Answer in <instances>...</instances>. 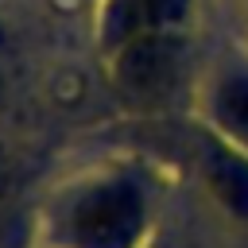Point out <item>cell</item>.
Masks as SVG:
<instances>
[{"mask_svg": "<svg viewBox=\"0 0 248 248\" xmlns=\"http://www.w3.org/2000/svg\"><path fill=\"white\" fill-rule=\"evenodd\" d=\"M217 120L232 136L248 140V74H229L217 85Z\"/></svg>", "mask_w": 248, "mask_h": 248, "instance_id": "obj_4", "label": "cell"}, {"mask_svg": "<svg viewBox=\"0 0 248 248\" xmlns=\"http://www.w3.org/2000/svg\"><path fill=\"white\" fill-rule=\"evenodd\" d=\"M213 186L221 190L225 205L248 209V163H240L232 151L217 147L213 151Z\"/></svg>", "mask_w": 248, "mask_h": 248, "instance_id": "obj_5", "label": "cell"}, {"mask_svg": "<svg viewBox=\"0 0 248 248\" xmlns=\"http://www.w3.org/2000/svg\"><path fill=\"white\" fill-rule=\"evenodd\" d=\"M194 0H105V35L108 43H128L140 35L182 31Z\"/></svg>", "mask_w": 248, "mask_h": 248, "instance_id": "obj_3", "label": "cell"}, {"mask_svg": "<svg viewBox=\"0 0 248 248\" xmlns=\"http://www.w3.org/2000/svg\"><path fill=\"white\" fill-rule=\"evenodd\" d=\"M178 78H182V31L140 35L116 46V81L132 101L140 105L167 101L178 89Z\"/></svg>", "mask_w": 248, "mask_h": 248, "instance_id": "obj_1", "label": "cell"}, {"mask_svg": "<svg viewBox=\"0 0 248 248\" xmlns=\"http://www.w3.org/2000/svg\"><path fill=\"white\" fill-rule=\"evenodd\" d=\"M140 229V198L128 186H101L74 209V236L85 248H124Z\"/></svg>", "mask_w": 248, "mask_h": 248, "instance_id": "obj_2", "label": "cell"}]
</instances>
